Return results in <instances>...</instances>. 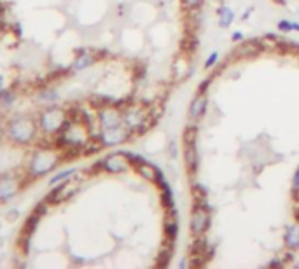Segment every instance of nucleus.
I'll return each mask as SVG.
<instances>
[{
  "label": "nucleus",
  "instance_id": "obj_24",
  "mask_svg": "<svg viewBox=\"0 0 299 269\" xmlns=\"http://www.w3.org/2000/svg\"><path fill=\"white\" fill-rule=\"evenodd\" d=\"M292 185H294V189H299V168L296 169L294 177H292Z\"/></svg>",
  "mask_w": 299,
  "mask_h": 269
},
{
  "label": "nucleus",
  "instance_id": "obj_22",
  "mask_svg": "<svg viewBox=\"0 0 299 269\" xmlns=\"http://www.w3.org/2000/svg\"><path fill=\"white\" fill-rule=\"evenodd\" d=\"M278 30L280 32H294L292 28V21H287V19H282V21H278Z\"/></svg>",
  "mask_w": 299,
  "mask_h": 269
},
{
  "label": "nucleus",
  "instance_id": "obj_4",
  "mask_svg": "<svg viewBox=\"0 0 299 269\" xmlns=\"http://www.w3.org/2000/svg\"><path fill=\"white\" fill-rule=\"evenodd\" d=\"M145 119H147V114L143 112L142 109H139V107H131V109H128L123 114V124L130 131L143 128Z\"/></svg>",
  "mask_w": 299,
  "mask_h": 269
},
{
  "label": "nucleus",
  "instance_id": "obj_17",
  "mask_svg": "<svg viewBox=\"0 0 299 269\" xmlns=\"http://www.w3.org/2000/svg\"><path fill=\"white\" fill-rule=\"evenodd\" d=\"M196 136H198V130L194 126H189L184 131V143H196Z\"/></svg>",
  "mask_w": 299,
  "mask_h": 269
},
{
  "label": "nucleus",
  "instance_id": "obj_13",
  "mask_svg": "<svg viewBox=\"0 0 299 269\" xmlns=\"http://www.w3.org/2000/svg\"><path fill=\"white\" fill-rule=\"evenodd\" d=\"M233 21H234L233 9L228 7V5L221 7V11H219V26L226 30V28H229V26L233 25Z\"/></svg>",
  "mask_w": 299,
  "mask_h": 269
},
{
  "label": "nucleus",
  "instance_id": "obj_21",
  "mask_svg": "<svg viewBox=\"0 0 299 269\" xmlns=\"http://www.w3.org/2000/svg\"><path fill=\"white\" fill-rule=\"evenodd\" d=\"M217 60H219V52L213 51L212 54H210V56L207 58V61H205V68H207V70H208V68H212V67L217 63Z\"/></svg>",
  "mask_w": 299,
  "mask_h": 269
},
{
  "label": "nucleus",
  "instance_id": "obj_11",
  "mask_svg": "<svg viewBox=\"0 0 299 269\" xmlns=\"http://www.w3.org/2000/svg\"><path fill=\"white\" fill-rule=\"evenodd\" d=\"M283 241L289 250H299V222L294 226H289L283 235Z\"/></svg>",
  "mask_w": 299,
  "mask_h": 269
},
{
  "label": "nucleus",
  "instance_id": "obj_14",
  "mask_svg": "<svg viewBox=\"0 0 299 269\" xmlns=\"http://www.w3.org/2000/svg\"><path fill=\"white\" fill-rule=\"evenodd\" d=\"M14 191H16V187L13 185L11 180H7V178H0V198H7V196H11Z\"/></svg>",
  "mask_w": 299,
  "mask_h": 269
},
{
  "label": "nucleus",
  "instance_id": "obj_23",
  "mask_svg": "<svg viewBox=\"0 0 299 269\" xmlns=\"http://www.w3.org/2000/svg\"><path fill=\"white\" fill-rule=\"evenodd\" d=\"M243 37H245V35H243L242 32H234V34L231 35V40H233V42H240V40H243Z\"/></svg>",
  "mask_w": 299,
  "mask_h": 269
},
{
  "label": "nucleus",
  "instance_id": "obj_3",
  "mask_svg": "<svg viewBox=\"0 0 299 269\" xmlns=\"http://www.w3.org/2000/svg\"><path fill=\"white\" fill-rule=\"evenodd\" d=\"M100 166L108 171V173H124L126 169L130 168V159L119 152V154H110L104 161H100Z\"/></svg>",
  "mask_w": 299,
  "mask_h": 269
},
{
  "label": "nucleus",
  "instance_id": "obj_18",
  "mask_svg": "<svg viewBox=\"0 0 299 269\" xmlns=\"http://www.w3.org/2000/svg\"><path fill=\"white\" fill-rule=\"evenodd\" d=\"M128 159H130V163H135V165L139 166V165H143V163H147L145 161V157H142L140 154H135V152H123Z\"/></svg>",
  "mask_w": 299,
  "mask_h": 269
},
{
  "label": "nucleus",
  "instance_id": "obj_12",
  "mask_svg": "<svg viewBox=\"0 0 299 269\" xmlns=\"http://www.w3.org/2000/svg\"><path fill=\"white\" fill-rule=\"evenodd\" d=\"M139 173L140 177H143L149 182H158V177H159V169L156 166L149 165V163H143V165H139Z\"/></svg>",
  "mask_w": 299,
  "mask_h": 269
},
{
  "label": "nucleus",
  "instance_id": "obj_26",
  "mask_svg": "<svg viewBox=\"0 0 299 269\" xmlns=\"http://www.w3.org/2000/svg\"><path fill=\"white\" fill-rule=\"evenodd\" d=\"M178 266H180V268H187V261H186V259H182Z\"/></svg>",
  "mask_w": 299,
  "mask_h": 269
},
{
  "label": "nucleus",
  "instance_id": "obj_8",
  "mask_svg": "<svg viewBox=\"0 0 299 269\" xmlns=\"http://www.w3.org/2000/svg\"><path fill=\"white\" fill-rule=\"evenodd\" d=\"M77 189H79V184H75V182L61 184V185H58L56 189L53 191V194L49 196V201H54V203H58V201L69 200L70 196H74L75 192H77Z\"/></svg>",
  "mask_w": 299,
  "mask_h": 269
},
{
  "label": "nucleus",
  "instance_id": "obj_7",
  "mask_svg": "<svg viewBox=\"0 0 299 269\" xmlns=\"http://www.w3.org/2000/svg\"><path fill=\"white\" fill-rule=\"evenodd\" d=\"M184 163H186L187 171L194 175L198 171L199 157L198 151H196V143H184Z\"/></svg>",
  "mask_w": 299,
  "mask_h": 269
},
{
  "label": "nucleus",
  "instance_id": "obj_19",
  "mask_svg": "<svg viewBox=\"0 0 299 269\" xmlns=\"http://www.w3.org/2000/svg\"><path fill=\"white\" fill-rule=\"evenodd\" d=\"M177 233H178V227H177V220H172L166 224V235L170 236L172 239L177 238Z\"/></svg>",
  "mask_w": 299,
  "mask_h": 269
},
{
  "label": "nucleus",
  "instance_id": "obj_5",
  "mask_svg": "<svg viewBox=\"0 0 299 269\" xmlns=\"http://www.w3.org/2000/svg\"><path fill=\"white\" fill-rule=\"evenodd\" d=\"M40 121L46 131H60L61 128H65V114L58 109H53L44 114Z\"/></svg>",
  "mask_w": 299,
  "mask_h": 269
},
{
  "label": "nucleus",
  "instance_id": "obj_27",
  "mask_svg": "<svg viewBox=\"0 0 299 269\" xmlns=\"http://www.w3.org/2000/svg\"><path fill=\"white\" fill-rule=\"evenodd\" d=\"M296 217H298V220H299V208H298V213H296Z\"/></svg>",
  "mask_w": 299,
  "mask_h": 269
},
{
  "label": "nucleus",
  "instance_id": "obj_20",
  "mask_svg": "<svg viewBox=\"0 0 299 269\" xmlns=\"http://www.w3.org/2000/svg\"><path fill=\"white\" fill-rule=\"evenodd\" d=\"M180 2H182L184 7L189 9V11L199 9V7H201V4H203V0H180Z\"/></svg>",
  "mask_w": 299,
  "mask_h": 269
},
{
  "label": "nucleus",
  "instance_id": "obj_15",
  "mask_svg": "<svg viewBox=\"0 0 299 269\" xmlns=\"http://www.w3.org/2000/svg\"><path fill=\"white\" fill-rule=\"evenodd\" d=\"M93 56H89V54H83V56H79L77 60H75L74 63V70H84L88 68L89 65H93Z\"/></svg>",
  "mask_w": 299,
  "mask_h": 269
},
{
  "label": "nucleus",
  "instance_id": "obj_25",
  "mask_svg": "<svg viewBox=\"0 0 299 269\" xmlns=\"http://www.w3.org/2000/svg\"><path fill=\"white\" fill-rule=\"evenodd\" d=\"M292 28H294V32H299V23L292 21Z\"/></svg>",
  "mask_w": 299,
  "mask_h": 269
},
{
  "label": "nucleus",
  "instance_id": "obj_1",
  "mask_svg": "<svg viewBox=\"0 0 299 269\" xmlns=\"http://www.w3.org/2000/svg\"><path fill=\"white\" fill-rule=\"evenodd\" d=\"M189 226H191V233L194 236H198V238L207 233L208 226H210V212H208L207 204H199V203L196 204L191 213Z\"/></svg>",
  "mask_w": 299,
  "mask_h": 269
},
{
  "label": "nucleus",
  "instance_id": "obj_10",
  "mask_svg": "<svg viewBox=\"0 0 299 269\" xmlns=\"http://www.w3.org/2000/svg\"><path fill=\"white\" fill-rule=\"evenodd\" d=\"M100 124L104 128H112L123 124V116L116 109H104L98 116Z\"/></svg>",
  "mask_w": 299,
  "mask_h": 269
},
{
  "label": "nucleus",
  "instance_id": "obj_16",
  "mask_svg": "<svg viewBox=\"0 0 299 269\" xmlns=\"http://www.w3.org/2000/svg\"><path fill=\"white\" fill-rule=\"evenodd\" d=\"M75 171H77L75 168H70V169H65V171H61V173L54 175V177L51 178V185H56L58 182H63V180L70 178L72 175H75Z\"/></svg>",
  "mask_w": 299,
  "mask_h": 269
},
{
  "label": "nucleus",
  "instance_id": "obj_6",
  "mask_svg": "<svg viewBox=\"0 0 299 269\" xmlns=\"http://www.w3.org/2000/svg\"><path fill=\"white\" fill-rule=\"evenodd\" d=\"M54 165H56V156H53V154H39V156L35 157L34 165H32V171L35 175H44L48 173Z\"/></svg>",
  "mask_w": 299,
  "mask_h": 269
},
{
  "label": "nucleus",
  "instance_id": "obj_2",
  "mask_svg": "<svg viewBox=\"0 0 299 269\" xmlns=\"http://www.w3.org/2000/svg\"><path fill=\"white\" fill-rule=\"evenodd\" d=\"M128 138H130V130L124 124H119V126H112V128H104L102 133H100V142L105 147H114V145L124 143Z\"/></svg>",
  "mask_w": 299,
  "mask_h": 269
},
{
  "label": "nucleus",
  "instance_id": "obj_9",
  "mask_svg": "<svg viewBox=\"0 0 299 269\" xmlns=\"http://www.w3.org/2000/svg\"><path fill=\"white\" fill-rule=\"evenodd\" d=\"M207 105H208V100H207V95L205 93H198L194 96V100L191 101V107H189V118L193 121L196 119H201L207 112Z\"/></svg>",
  "mask_w": 299,
  "mask_h": 269
}]
</instances>
